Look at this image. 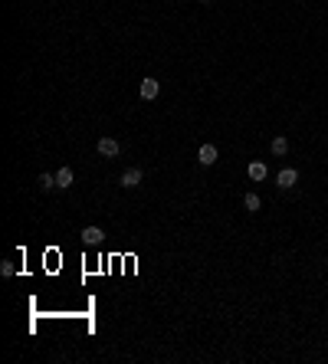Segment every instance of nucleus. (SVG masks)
Returning <instances> with one entry per match:
<instances>
[{
    "mask_svg": "<svg viewBox=\"0 0 328 364\" xmlns=\"http://www.w3.org/2000/svg\"><path fill=\"white\" fill-rule=\"evenodd\" d=\"M269 151H273V155H285V151H289V141H285V135H276L273 141H269Z\"/></svg>",
    "mask_w": 328,
    "mask_h": 364,
    "instance_id": "10",
    "label": "nucleus"
},
{
    "mask_svg": "<svg viewBox=\"0 0 328 364\" xmlns=\"http://www.w3.org/2000/svg\"><path fill=\"white\" fill-rule=\"evenodd\" d=\"M0 272H4V276H13L17 269H13V263H0Z\"/></svg>",
    "mask_w": 328,
    "mask_h": 364,
    "instance_id": "12",
    "label": "nucleus"
},
{
    "mask_svg": "<svg viewBox=\"0 0 328 364\" xmlns=\"http://www.w3.org/2000/svg\"><path fill=\"white\" fill-rule=\"evenodd\" d=\"M200 4H210V0H200Z\"/></svg>",
    "mask_w": 328,
    "mask_h": 364,
    "instance_id": "13",
    "label": "nucleus"
},
{
    "mask_svg": "<svg viewBox=\"0 0 328 364\" xmlns=\"http://www.w3.org/2000/svg\"><path fill=\"white\" fill-rule=\"evenodd\" d=\"M138 92H141L144 102H155L158 95H161V82L158 79H141V89H138Z\"/></svg>",
    "mask_w": 328,
    "mask_h": 364,
    "instance_id": "3",
    "label": "nucleus"
},
{
    "mask_svg": "<svg viewBox=\"0 0 328 364\" xmlns=\"http://www.w3.org/2000/svg\"><path fill=\"white\" fill-rule=\"evenodd\" d=\"M217 158H220L217 144H200V148H197V161H200V164H204V167L217 164Z\"/></svg>",
    "mask_w": 328,
    "mask_h": 364,
    "instance_id": "4",
    "label": "nucleus"
},
{
    "mask_svg": "<svg viewBox=\"0 0 328 364\" xmlns=\"http://www.w3.org/2000/svg\"><path fill=\"white\" fill-rule=\"evenodd\" d=\"M246 174H249V180H256V184H260V180H266V174H269V167L263 164V161H253V164L246 167Z\"/></svg>",
    "mask_w": 328,
    "mask_h": 364,
    "instance_id": "7",
    "label": "nucleus"
},
{
    "mask_svg": "<svg viewBox=\"0 0 328 364\" xmlns=\"http://www.w3.org/2000/svg\"><path fill=\"white\" fill-rule=\"evenodd\" d=\"M56 187H59V191H69V187H72V167H59V171H56Z\"/></svg>",
    "mask_w": 328,
    "mask_h": 364,
    "instance_id": "8",
    "label": "nucleus"
},
{
    "mask_svg": "<svg viewBox=\"0 0 328 364\" xmlns=\"http://www.w3.org/2000/svg\"><path fill=\"white\" fill-rule=\"evenodd\" d=\"M37 184H40V191H59V187H56V174H40L37 177Z\"/></svg>",
    "mask_w": 328,
    "mask_h": 364,
    "instance_id": "9",
    "label": "nucleus"
},
{
    "mask_svg": "<svg viewBox=\"0 0 328 364\" xmlns=\"http://www.w3.org/2000/svg\"><path fill=\"white\" fill-rule=\"evenodd\" d=\"M276 184L282 187V191H289V187H296V184H299V171H296V167H282V171L276 174Z\"/></svg>",
    "mask_w": 328,
    "mask_h": 364,
    "instance_id": "2",
    "label": "nucleus"
},
{
    "mask_svg": "<svg viewBox=\"0 0 328 364\" xmlns=\"http://www.w3.org/2000/svg\"><path fill=\"white\" fill-rule=\"evenodd\" d=\"M79 236H82L86 246H95V243H102V236H105V233H102V227H86Z\"/></svg>",
    "mask_w": 328,
    "mask_h": 364,
    "instance_id": "6",
    "label": "nucleus"
},
{
    "mask_svg": "<svg viewBox=\"0 0 328 364\" xmlns=\"http://www.w3.org/2000/svg\"><path fill=\"white\" fill-rule=\"evenodd\" d=\"M243 207L249 210V213H256V210L263 207V200H260V194H246V197H243Z\"/></svg>",
    "mask_w": 328,
    "mask_h": 364,
    "instance_id": "11",
    "label": "nucleus"
},
{
    "mask_svg": "<svg viewBox=\"0 0 328 364\" xmlns=\"http://www.w3.org/2000/svg\"><path fill=\"white\" fill-rule=\"evenodd\" d=\"M118 151H122V144H118L115 138H99V155L102 158H118Z\"/></svg>",
    "mask_w": 328,
    "mask_h": 364,
    "instance_id": "5",
    "label": "nucleus"
},
{
    "mask_svg": "<svg viewBox=\"0 0 328 364\" xmlns=\"http://www.w3.org/2000/svg\"><path fill=\"white\" fill-rule=\"evenodd\" d=\"M141 180H144V171H141V167H128V171H122L118 184H122V187H128V191H131V187H138Z\"/></svg>",
    "mask_w": 328,
    "mask_h": 364,
    "instance_id": "1",
    "label": "nucleus"
}]
</instances>
